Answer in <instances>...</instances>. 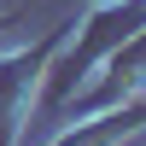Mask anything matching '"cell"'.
<instances>
[{"mask_svg": "<svg viewBox=\"0 0 146 146\" xmlns=\"http://www.w3.org/2000/svg\"><path fill=\"white\" fill-rule=\"evenodd\" d=\"M58 41H64V29H58L53 41H41L35 53H23V58H12V64H0V146L12 140V129H18V105H23V94L35 88V70L53 58Z\"/></svg>", "mask_w": 146, "mask_h": 146, "instance_id": "1", "label": "cell"}]
</instances>
